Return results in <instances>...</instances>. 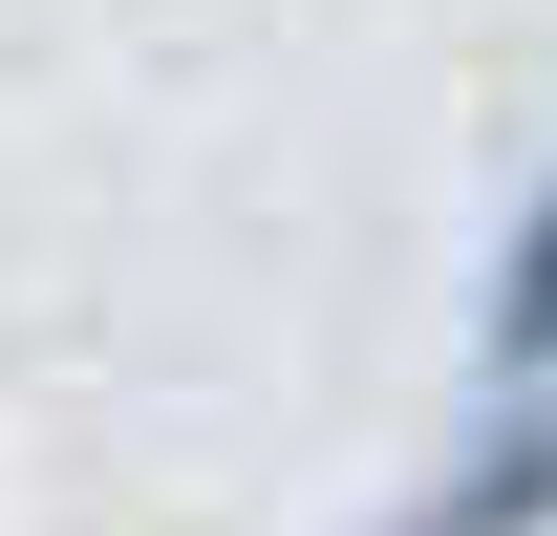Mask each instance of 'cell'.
I'll use <instances>...</instances> for the list:
<instances>
[{"label": "cell", "instance_id": "cell-1", "mask_svg": "<svg viewBox=\"0 0 557 536\" xmlns=\"http://www.w3.org/2000/svg\"><path fill=\"white\" fill-rule=\"evenodd\" d=\"M386 536H557V387H536V407L472 387V429L408 472V515H386Z\"/></svg>", "mask_w": 557, "mask_h": 536}, {"label": "cell", "instance_id": "cell-2", "mask_svg": "<svg viewBox=\"0 0 557 536\" xmlns=\"http://www.w3.org/2000/svg\"><path fill=\"white\" fill-rule=\"evenodd\" d=\"M472 387H493V407L557 387V172L493 215V258H472Z\"/></svg>", "mask_w": 557, "mask_h": 536}]
</instances>
